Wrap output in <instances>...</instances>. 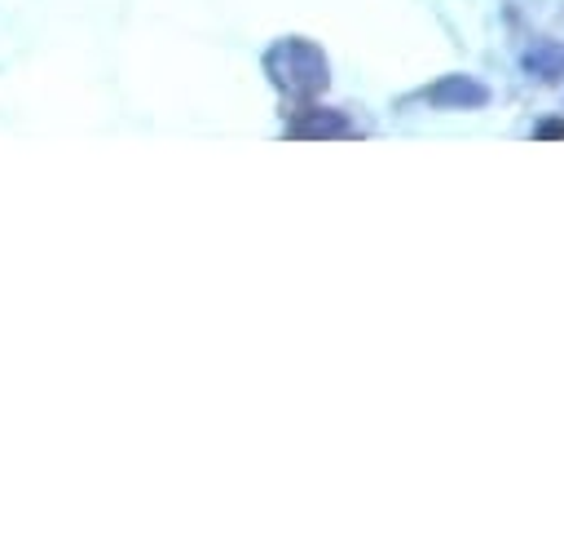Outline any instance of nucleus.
<instances>
[{
    "label": "nucleus",
    "mask_w": 564,
    "mask_h": 560,
    "mask_svg": "<svg viewBox=\"0 0 564 560\" xmlns=\"http://www.w3.org/2000/svg\"><path fill=\"white\" fill-rule=\"evenodd\" d=\"M273 57L286 62L282 75H278V84H286V88H295V93H317V88H326V57H322V49H313L308 40H282V44L273 49Z\"/></svg>",
    "instance_id": "f257e3e1"
},
{
    "label": "nucleus",
    "mask_w": 564,
    "mask_h": 560,
    "mask_svg": "<svg viewBox=\"0 0 564 560\" xmlns=\"http://www.w3.org/2000/svg\"><path fill=\"white\" fill-rule=\"evenodd\" d=\"M423 101H432L436 110H476L489 101V88L476 84L471 75H445L432 88H423Z\"/></svg>",
    "instance_id": "f03ea898"
},
{
    "label": "nucleus",
    "mask_w": 564,
    "mask_h": 560,
    "mask_svg": "<svg viewBox=\"0 0 564 560\" xmlns=\"http://www.w3.org/2000/svg\"><path fill=\"white\" fill-rule=\"evenodd\" d=\"M524 66H529L533 75H542V79H560V75H564V49H560V44H542V49H533V53L524 57Z\"/></svg>",
    "instance_id": "7ed1b4c3"
},
{
    "label": "nucleus",
    "mask_w": 564,
    "mask_h": 560,
    "mask_svg": "<svg viewBox=\"0 0 564 560\" xmlns=\"http://www.w3.org/2000/svg\"><path fill=\"white\" fill-rule=\"evenodd\" d=\"M291 132H308V137H344V132H348V119L335 115V110H322L313 123H295Z\"/></svg>",
    "instance_id": "20e7f679"
},
{
    "label": "nucleus",
    "mask_w": 564,
    "mask_h": 560,
    "mask_svg": "<svg viewBox=\"0 0 564 560\" xmlns=\"http://www.w3.org/2000/svg\"><path fill=\"white\" fill-rule=\"evenodd\" d=\"M538 132H542V137H560V132H564V123H542Z\"/></svg>",
    "instance_id": "39448f33"
}]
</instances>
